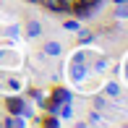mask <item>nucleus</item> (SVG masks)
I'll return each instance as SVG.
<instances>
[{
	"label": "nucleus",
	"instance_id": "1",
	"mask_svg": "<svg viewBox=\"0 0 128 128\" xmlns=\"http://www.w3.org/2000/svg\"><path fill=\"white\" fill-rule=\"evenodd\" d=\"M39 34H42V21L39 18H29L24 24V37L26 39H37Z\"/></svg>",
	"mask_w": 128,
	"mask_h": 128
},
{
	"label": "nucleus",
	"instance_id": "2",
	"mask_svg": "<svg viewBox=\"0 0 128 128\" xmlns=\"http://www.w3.org/2000/svg\"><path fill=\"white\" fill-rule=\"evenodd\" d=\"M21 63V55L16 50H0V66H8V68H16Z\"/></svg>",
	"mask_w": 128,
	"mask_h": 128
},
{
	"label": "nucleus",
	"instance_id": "3",
	"mask_svg": "<svg viewBox=\"0 0 128 128\" xmlns=\"http://www.w3.org/2000/svg\"><path fill=\"white\" fill-rule=\"evenodd\" d=\"M42 5H47V10H52V13H68L71 10L68 0H42Z\"/></svg>",
	"mask_w": 128,
	"mask_h": 128
},
{
	"label": "nucleus",
	"instance_id": "4",
	"mask_svg": "<svg viewBox=\"0 0 128 128\" xmlns=\"http://www.w3.org/2000/svg\"><path fill=\"white\" fill-rule=\"evenodd\" d=\"M44 55L47 58H60L63 55V42H58V39H50V42H44Z\"/></svg>",
	"mask_w": 128,
	"mask_h": 128
},
{
	"label": "nucleus",
	"instance_id": "5",
	"mask_svg": "<svg viewBox=\"0 0 128 128\" xmlns=\"http://www.w3.org/2000/svg\"><path fill=\"white\" fill-rule=\"evenodd\" d=\"M115 18H128V5L120 3L118 8H115Z\"/></svg>",
	"mask_w": 128,
	"mask_h": 128
},
{
	"label": "nucleus",
	"instance_id": "6",
	"mask_svg": "<svg viewBox=\"0 0 128 128\" xmlns=\"http://www.w3.org/2000/svg\"><path fill=\"white\" fill-rule=\"evenodd\" d=\"M104 92H107V97H118V94H120V86H118V84H107V86H104Z\"/></svg>",
	"mask_w": 128,
	"mask_h": 128
},
{
	"label": "nucleus",
	"instance_id": "7",
	"mask_svg": "<svg viewBox=\"0 0 128 128\" xmlns=\"http://www.w3.org/2000/svg\"><path fill=\"white\" fill-rule=\"evenodd\" d=\"M60 115H63V118H71V115H73V107H71V104H66V107L60 110Z\"/></svg>",
	"mask_w": 128,
	"mask_h": 128
},
{
	"label": "nucleus",
	"instance_id": "8",
	"mask_svg": "<svg viewBox=\"0 0 128 128\" xmlns=\"http://www.w3.org/2000/svg\"><path fill=\"white\" fill-rule=\"evenodd\" d=\"M66 29H71V32H76V29H78V24H76V21H66Z\"/></svg>",
	"mask_w": 128,
	"mask_h": 128
},
{
	"label": "nucleus",
	"instance_id": "9",
	"mask_svg": "<svg viewBox=\"0 0 128 128\" xmlns=\"http://www.w3.org/2000/svg\"><path fill=\"white\" fill-rule=\"evenodd\" d=\"M97 3V0H81V3H78V8H86V5H94Z\"/></svg>",
	"mask_w": 128,
	"mask_h": 128
},
{
	"label": "nucleus",
	"instance_id": "10",
	"mask_svg": "<svg viewBox=\"0 0 128 128\" xmlns=\"http://www.w3.org/2000/svg\"><path fill=\"white\" fill-rule=\"evenodd\" d=\"M115 3H126V0H115Z\"/></svg>",
	"mask_w": 128,
	"mask_h": 128
}]
</instances>
